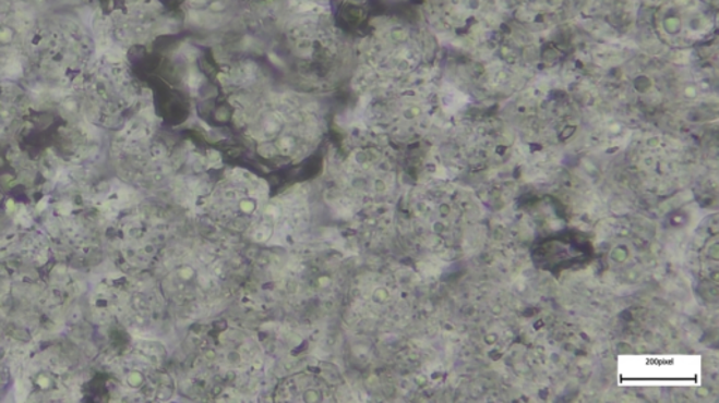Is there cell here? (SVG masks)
I'll return each mask as SVG.
<instances>
[{
	"mask_svg": "<svg viewBox=\"0 0 719 403\" xmlns=\"http://www.w3.org/2000/svg\"><path fill=\"white\" fill-rule=\"evenodd\" d=\"M93 41L85 27L70 17L43 19L27 33L24 50L33 65L53 77L76 72L93 56Z\"/></svg>",
	"mask_w": 719,
	"mask_h": 403,
	"instance_id": "6da1fadb",
	"label": "cell"
},
{
	"mask_svg": "<svg viewBox=\"0 0 719 403\" xmlns=\"http://www.w3.org/2000/svg\"><path fill=\"white\" fill-rule=\"evenodd\" d=\"M712 24L711 12L703 0H670L659 11L660 36L676 47L703 40L711 32Z\"/></svg>",
	"mask_w": 719,
	"mask_h": 403,
	"instance_id": "7a4b0ae2",
	"label": "cell"
},
{
	"mask_svg": "<svg viewBox=\"0 0 719 403\" xmlns=\"http://www.w3.org/2000/svg\"><path fill=\"white\" fill-rule=\"evenodd\" d=\"M24 44L26 38H23L16 11L9 0H0V62L16 57Z\"/></svg>",
	"mask_w": 719,
	"mask_h": 403,
	"instance_id": "3957f363",
	"label": "cell"
},
{
	"mask_svg": "<svg viewBox=\"0 0 719 403\" xmlns=\"http://www.w3.org/2000/svg\"><path fill=\"white\" fill-rule=\"evenodd\" d=\"M450 11L454 17V23L462 24L477 16L479 9L483 12V8L491 7L492 0H447Z\"/></svg>",
	"mask_w": 719,
	"mask_h": 403,
	"instance_id": "277c9868",
	"label": "cell"
},
{
	"mask_svg": "<svg viewBox=\"0 0 719 403\" xmlns=\"http://www.w3.org/2000/svg\"><path fill=\"white\" fill-rule=\"evenodd\" d=\"M523 2H526L528 4H532V7H536L537 9H554L558 7V4H561L562 0H523Z\"/></svg>",
	"mask_w": 719,
	"mask_h": 403,
	"instance_id": "5b68a950",
	"label": "cell"
}]
</instances>
